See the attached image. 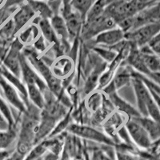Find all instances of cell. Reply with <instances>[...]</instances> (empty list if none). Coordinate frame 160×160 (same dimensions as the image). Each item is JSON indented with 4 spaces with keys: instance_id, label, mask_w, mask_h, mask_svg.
Here are the masks:
<instances>
[{
    "instance_id": "1",
    "label": "cell",
    "mask_w": 160,
    "mask_h": 160,
    "mask_svg": "<svg viewBox=\"0 0 160 160\" xmlns=\"http://www.w3.org/2000/svg\"><path fill=\"white\" fill-rule=\"evenodd\" d=\"M41 109L29 101L27 110L22 114L15 151L25 155L35 144V134L40 119Z\"/></svg>"
},
{
    "instance_id": "2",
    "label": "cell",
    "mask_w": 160,
    "mask_h": 160,
    "mask_svg": "<svg viewBox=\"0 0 160 160\" xmlns=\"http://www.w3.org/2000/svg\"><path fill=\"white\" fill-rule=\"evenodd\" d=\"M67 131L68 133L75 135L78 138L95 142L102 144V146H110L115 148L116 145L115 141L107 134L87 124L71 123Z\"/></svg>"
},
{
    "instance_id": "3",
    "label": "cell",
    "mask_w": 160,
    "mask_h": 160,
    "mask_svg": "<svg viewBox=\"0 0 160 160\" xmlns=\"http://www.w3.org/2000/svg\"><path fill=\"white\" fill-rule=\"evenodd\" d=\"M59 15L63 18L69 33V39L75 40L81 35L84 19L72 6L70 0H62Z\"/></svg>"
},
{
    "instance_id": "4",
    "label": "cell",
    "mask_w": 160,
    "mask_h": 160,
    "mask_svg": "<svg viewBox=\"0 0 160 160\" xmlns=\"http://www.w3.org/2000/svg\"><path fill=\"white\" fill-rule=\"evenodd\" d=\"M160 31V22H152L142 25L130 32L126 33L125 38L137 48L147 46Z\"/></svg>"
},
{
    "instance_id": "5",
    "label": "cell",
    "mask_w": 160,
    "mask_h": 160,
    "mask_svg": "<svg viewBox=\"0 0 160 160\" xmlns=\"http://www.w3.org/2000/svg\"><path fill=\"white\" fill-rule=\"evenodd\" d=\"M142 9L135 0L129 2H111L106 6L103 14L112 18L116 24L122 20L135 16Z\"/></svg>"
},
{
    "instance_id": "6",
    "label": "cell",
    "mask_w": 160,
    "mask_h": 160,
    "mask_svg": "<svg viewBox=\"0 0 160 160\" xmlns=\"http://www.w3.org/2000/svg\"><path fill=\"white\" fill-rule=\"evenodd\" d=\"M125 128L134 144L142 150H149L152 147L153 141L148 132L139 122L131 118L125 123Z\"/></svg>"
},
{
    "instance_id": "7",
    "label": "cell",
    "mask_w": 160,
    "mask_h": 160,
    "mask_svg": "<svg viewBox=\"0 0 160 160\" xmlns=\"http://www.w3.org/2000/svg\"><path fill=\"white\" fill-rule=\"evenodd\" d=\"M116 27V22L112 18L102 14L101 16L91 21L84 22L80 36L85 40H90L95 38L99 33Z\"/></svg>"
},
{
    "instance_id": "8",
    "label": "cell",
    "mask_w": 160,
    "mask_h": 160,
    "mask_svg": "<svg viewBox=\"0 0 160 160\" xmlns=\"http://www.w3.org/2000/svg\"><path fill=\"white\" fill-rule=\"evenodd\" d=\"M23 48V44L16 37L11 41L8 52L4 56L3 59L1 61V64L3 67L19 78H21L20 55Z\"/></svg>"
},
{
    "instance_id": "9",
    "label": "cell",
    "mask_w": 160,
    "mask_h": 160,
    "mask_svg": "<svg viewBox=\"0 0 160 160\" xmlns=\"http://www.w3.org/2000/svg\"><path fill=\"white\" fill-rule=\"evenodd\" d=\"M0 89L8 104L18 110L21 114L25 112L27 110V106L22 97L20 96L16 88H14L2 75L0 76Z\"/></svg>"
},
{
    "instance_id": "10",
    "label": "cell",
    "mask_w": 160,
    "mask_h": 160,
    "mask_svg": "<svg viewBox=\"0 0 160 160\" xmlns=\"http://www.w3.org/2000/svg\"><path fill=\"white\" fill-rule=\"evenodd\" d=\"M20 68H21V78L25 85L36 84L42 92L48 89V88L45 81L32 68V66L30 64L22 52L21 53V55H20Z\"/></svg>"
},
{
    "instance_id": "11",
    "label": "cell",
    "mask_w": 160,
    "mask_h": 160,
    "mask_svg": "<svg viewBox=\"0 0 160 160\" xmlns=\"http://www.w3.org/2000/svg\"><path fill=\"white\" fill-rule=\"evenodd\" d=\"M102 92L103 93L104 95L108 96L110 101L112 102L115 109H118V111L126 114L130 118H135V117L141 116L138 110L133 108L132 106L130 105L128 102H126L125 100L121 98L117 95L116 90L115 88L107 87V88H104L102 89Z\"/></svg>"
},
{
    "instance_id": "12",
    "label": "cell",
    "mask_w": 160,
    "mask_h": 160,
    "mask_svg": "<svg viewBox=\"0 0 160 160\" xmlns=\"http://www.w3.org/2000/svg\"><path fill=\"white\" fill-rule=\"evenodd\" d=\"M152 22H160V1L133 16V30Z\"/></svg>"
},
{
    "instance_id": "13",
    "label": "cell",
    "mask_w": 160,
    "mask_h": 160,
    "mask_svg": "<svg viewBox=\"0 0 160 160\" xmlns=\"http://www.w3.org/2000/svg\"><path fill=\"white\" fill-rule=\"evenodd\" d=\"M74 60L71 57L65 55L57 58L56 61L53 62L51 68L53 75L60 79H64L74 75Z\"/></svg>"
},
{
    "instance_id": "14",
    "label": "cell",
    "mask_w": 160,
    "mask_h": 160,
    "mask_svg": "<svg viewBox=\"0 0 160 160\" xmlns=\"http://www.w3.org/2000/svg\"><path fill=\"white\" fill-rule=\"evenodd\" d=\"M125 38V33L118 27L99 33L95 37V42L98 45L108 46L109 48L115 46Z\"/></svg>"
},
{
    "instance_id": "15",
    "label": "cell",
    "mask_w": 160,
    "mask_h": 160,
    "mask_svg": "<svg viewBox=\"0 0 160 160\" xmlns=\"http://www.w3.org/2000/svg\"><path fill=\"white\" fill-rule=\"evenodd\" d=\"M56 119L42 112L41 110L40 119L35 134V144L48 138L57 123Z\"/></svg>"
},
{
    "instance_id": "16",
    "label": "cell",
    "mask_w": 160,
    "mask_h": 160,
    "mask_svg": "<svg viewBox=\"0 0 160 160\" xmlns=\"http://www.w3.org/2000/svg\"><path fill=\"white\" fill-rule=\"evenodd\" d=\"M35 12L28 2L22 4L18 10H16L12 17L16 34L23 29V28H25L28 22L35 18Z\"/></svg>"
},
{
    "instance_id": "17",
    "label": "cell",
    "mask_w": 160,
    "mask_h": 160,
    "mask_svg": "<svg viewBox=\"0 0 160 160\" xmlns=\"http://www.w3.org/2000/svg\"><path fill=\"white\" fill-rule=\"evenodd\" d=\"M33 23L36 24L38 26L41 35L50 44H53L54 46L59 44V40H58L55 31L53 29L51 22H50V19L39 18V17L36 16V18L33 22Z\"/></svg>"
},
{
    "instance_id": "18",
    "label": "cell",
    "mask_w": 160,
    "mask_h": 160,
    "mask_svg": "<svg viewBox=\"0 0 160 160\" xmlns=\"http://www.w3.org/2000/svg\"><path fill=\"white\" fill-rule=\"evenodd\" d=\"M139 50L142 53L144 63L149 71L150 74L160 72V57L154 54L148 45L140 48Z\"/></svg>"
},
{
    "instance_id": "19",
    "label": "cell",
    "mask_w": 160,
    "mask_h": 160,
    "mask_svg": "<svg viewBox=\"0 0 160 160\" xmlns=\"http://www.w3.org/2000/svg\"><path fill=\"white\" fill-rule=\"evenodd\" d=\"M50 22L59 42H68L70 40L69 33L63 18L60 15H54L50 18Z\"/></svg>"
},
{
    "instance_id": "20",
    "label": "cell",
    "mask_w": 160,
    "mask_h": 160,
    "mask_svg": "<svg viewBox=\"0 0 160 160\" xmlns=\"http://www.w3.org/2000/svg\"><path fill=\"white\" fill-rule=\"evenodd\" d=\"M148 131L153 142L160 138V122H156L149 117L138 116L134 118Z\"/></svg>"
},
{
    "instance_id": "21",
    "label": "cell",
    "mask_w": 160,
    "mask_h": 160,
    "mask_svg": "<svg viewBox=\"0 0 160 160\" xmlns=\"http://www.w3.org/2000/svg\"><path fill=\"white\" fill-rule=\"evenodd\" d=\"M37 17L50 19L54 15L48 2L45 0H28L27 1Z\"/></svg>"
},
{
    "instance_id": "22",
    "label": "cell",
    "mask_w": 160,
    "mask_h": 160,
    "mask_svg": "<svg viewBox=\"0 0 160 160\" xmlns=\"http://www.w3.org/2000/svg\"><path fill=\"white\" fill-rule=\"evenodd\" d=\"M40 34L38 26L35 23H31L24 29H22L18 32L17 38L24 46H28L30 43H33L38 38Z\"/></svg>"
},
{
    "instance_id": "23",
    "label": "cell",
    "mask_w": 160,
    "mask_h": 160,
    "mask_svg": "<svg viewBox=\"0 0 160 160\" xmlns=\"http://www.w3.org/2000/svg\"><path fill=\"white\" fill-rule=\"evenodd\" d=\"M131 69L126 68V67H121L118 69V72L114 75L111 82L116 90L123 88L125 86L128 85L131 82Z\"/></svg>"
},
{
    "instance_id": "24",
    "label": "cell",
    "mask_w": 160,
    "mask_h": 160,
    "mask_svg": "<svg viewBox=\"0 0 160 160\" xmlns=\"http://www.w3.org/2000/svg\"><path fill=\"white\" fill-rule=\"evenodd\" d=\"M28 89V99L37 108L42 110L44 106L43 93L39 89L36 84H28L26 85Z\"/></svg>"
},
{
    "instance_id": "25",
    "label": "cell",
    "mask_w": 160,
    "mask_h": 160,
    "mask_svg": "<svg viewBox=\"0 0 160 160\" xmlns=\"http://www.w3.org/2000/svg\"><path fill=\"white\" fill-rule=\"evenodd\" d=\"M102 99H103V93L102 92V91H92L88 95V98L86 100V108L91 112H95L101 108Z\"/></svg>"
},
{
    "instance_id": "26",
    "label": "cell",
    "mask_w": 160,
    "mask_h": 160,
    "mask_svg": "<svg viewBox=\"0 0 160 160\" xmlns=\"http://www.w3.org/2000/svg\"><path fill=\"white\" fill-rule=\"evenodd\" d=\"M96 0H70L72 8L80 14L85 22V18L88 11L91 8Z\"/></svg>"
},
{
    "instance_id": "27",
    "label": "cell",
    "mask_w": 160,
    "mask_h": 160,
    "mask_svg": "<svg viewBox=\"0 0 160 160\" xmlns=\"http://www.w3.org/2000/svg\"><path fill=\"white\" fill-rule=\"evenodd\" d=\"M17 137V130L0 131V151H3L12 143Z\"/></svg>"
},
{
    "instance_id": "28",
    "label": "cell",
    "mask_w": 160,
    "mask_h": 160,
    "mask_svg": "<svg viewBox=\"0 0 160 160\" xmlns=\"http://www.w3.org/2000/svg\"><path fill=\"white\" fill-rule=\"evenodd\" d=\"M93 51H95L97 55L105 60L106 62H111L117 56L116 51L112 50L111 48L108 49H106L104 48H94Z\"/></svg>"
},
{
    "instance_id": "29",
    "label": "cell",
    "mask_w": 160,
    "mask_h": 160,
    "mask_svg": "<svg viewBox=\"0 0 160 160\" xmlns=\"http://www.w3.org/2000/svg\"><path fill=\"white\" fill-rule=\"evenodd\" d=\"M135 72H136V71H135ZM136 74L141 78V79L143 81L144 83L147 85V87H148V89H149L150 91H153V92L155 93L157 95H158V96L160 97V86H158V84L155 83L154 81H152L151 78H148V77L145 76V75H141V74H139V73L138 72H136Z\"/></svg>"
},
{
    "instance_id": "30",
    "label": "cell",
    "mask_w": 160,
    "mask_h": 160,
    "mask_svg": "<svg viewBox=\"0 0 160 160\" xmlns=\"http://www.w3.org/2000/svg\"><path fill=\"white\" fill-rule=\"evenodd\" d=\"M90 155L91 160H109L111 158L108 156L103 149H100V148L93 149L91 153H90Z\"/></svg>"
},
{
    "instance_id": "31",
    "label": "cell",
    "mask_w": 160,
    "mask_h": 160,
    "mask_svg": "<svg viewBox=\"0 0 160 160\" xmlns=\"http://www.w3.org/2000/svg\"><path fill=\"white\" fill-rule=\"evenodd\" d=\"M115 160H138L133 153L118 149H115Z\"/></svg>"
},
{
    "instance_id": "32",
    "label": "cell",
    "mask_w": 160,
    "mask_h": 160,
    "mask_svg": "<svg viewBox=\"0 0 160 160\" xmlns=\"http://www.w3.org/2000/svg\"><path fill=\"white\" fill-rule=\"evenodd\" d=\"M33 47L38 52H44L47 49V45L45 43V38L40 35L35 41L33 42Z\"/></svg>"
},
{
    "instance_id": "33",
    "label": "cell",
    "mask_w": 160,
    "mask_h": 160,
    "mask_svg": "<svg viewBox=\"0 0 160 160\" xmlns=\"http://www.w3.org/2000/svg\"><path fill=\"white\" fill-rule=\"evenodd\" d=\"M135 1L138 4V6L141 8L142 11V10L157 3L158 2H159L160 0H135Z\"/></svg>"
},
{
    "instance_id": "34",
    "label": "cell",
    "mask_w": 160,
    "mask_h": 160,
    "mask_svg": "<svg viewBox=\"0 0 160 160\" xmlns=\"http://www.w3.org/2000/svg\"><path fill=\"white\" fill-rule=\"evenodd\" d=\"M148 46L154 54L160 57V40H152Z\"/></svg>"
},
{
    "instance_id": "35",
    "label": "cell",
    "mask_w": 160,
    "mask_h": 160,
    "mask_svg": "<svg viewBox=\"0 0 160 160\" xmlns=\"http://www.w3.org/2000/svg\"><path fill=\"white\" fill-rule=\"evenodd\" d=\"M24 158L25 155L20 154L17 151H15L12 153H10V155L6 158V160H24Z\"/></svg>"
},
{
    "instance_id": "36",
    "label": "cell",
    "mask_w": 160,
    "mask_h": 160,
    "mask_svg": "<svg viewBox=\"0 0 160 160\" xmlns=\"http://www.w3.org/2000/svg\"><path fill=\"white\" fill-rule=\"evenodd\" d=\"M8 129H9V125H8V121L6 120L0 111V131H7Z\"/></svg>"
},
{
    "instance_id": "37",
    "label": "cell",
    "mask_w": 160,
    "mask_h": 160,
    "mask_svg": "<svg viewBox=\"0 0 160 160\" xmlns=\"http://www.w3.org/2000/svg\"><path fill=\"white\" fill-rule=\"evenodd\" d=\"M59 155H57L52 152L48 151L42 157V160H59Z\"/></svg>"
},
{
    "instance_id": "38",
    "label": "cell",
    "mask_w": 160,
    "mask_h": 160,
    "mask_svg": "<svg viewBox=\"0 0 160 160\" xmlns=\"http://www.w3.org/2000/svg\"><path fill=\"white\" fill-rule=\"evenodd\" d=\"M147 77L151 78V79L152 80V81H154L155 83H157L158 86H160V72L151 73V74H149V75Z\"/></svg>"
},
{
    "instance_id": "39",
    "label": "cell",
    "mask_w": 160,
    "mask_h": 160,
    "mask_svg": "<svg viewBox=\"0 0 160 160\" xmlns=\"http://www.w3.org/2000/svg\"><path fill=\"white\" fill-rule=\"evenodd\" d=\"M82 155H83V160H91V155H90V151L89 149L87 148V146L86 145H84L83 153H82Z\"/></svg>"
},
{
    "instance_id": "40",
    "label": "cell",
    "mask_w": 160,
    "mask_h": 160,
    "mask_svg": "<svg viewBox=\"0 0 160 160\" xmlns=\"http://www.w3.org/2000/svg\"><path fill=\"white\" fill-rule=\"evenodd\" d=\"M149 91H150V90H149ZM150 92H151V95H152L153 98H154V100H155V103H156L157 107H158V110H159V111H160V97L158 96V95H157L155 93L153 92V91H150Z\"/></svg>"
},
{
    "instance_id": "41",
    "label": "cell",
    "mask_w": 160,
    "mask_h": 160,
    "mask_svg": "<svg viewBox=\"0 0 160 160\" xmlns=\"http://www.w3.org/2000/svg\"><path fill=\"white\" fill-rule=\"evenodd\" d=\"M10 152H8L7 150L0 151V160H6V158H8Z\"/></svg>"
},
{
    "instance_id": "42",
    "label": "cell",
    "mask_w": 160,
    "mask_h": 160,
    "mask_svg": "<svg viewBox=\"0 0 160 160\" xmlns=\"http://www.w3.org/2000/svg\"><path fill=\"white\" fill-rule=\"evenodd\" d=\"M131 0H106V2H107V5L111 2H129Z\"/></svg>"
},
{
    "instance_id": "43",
    "label": "cell",
    "mask_w": 160,
    "mask_h": 160,
    "mask_svg": "<svg viewBox=\"0 0 160 160\" xmlns=\"http://www.w3.org/2000/svg\"><path fill=\"white\" fill-rule=\"evenodd\" d=\"M8 0H0V9H2V8H4L7 4Z\"/></svg>"
},
{
    "instance_id": "44",
    "label": "cell",
    "mask_w": 160,
    "mask_h": 160,
    "mask_svg": "<svg viewBox=\"0 0 160 160\" xmlns=\"http://www.w3.org/2000/svg\"><path fill=\"white\" fill-rule=\"evenodd\" d=\"M153 40H160V31H159V32H158V35H157L156 36H155V38H154V39H153Z\"/></svg>"
},
{
    "instance_id": "45",
    "label": "cell",
    "mask_w": 160,
    "mask_h": 160,
    "mask_svg": "<svg viewBox=\"0 0 160 160\" xmlns=\"http://www.w3.org/2000/svg\"><path fill=\"white\" fill-rule=\"evenodd\" d=\"M2 64H0V76H2Z\"/></svg>"
},
{
    "instance_id": "46",
    "label": "cell",
    "mask_w": 160,
    "mask_h": 160,
    "mask_svg": "<svg viewBox=\"0 0 160 160\" xmlns=\"http://www.w3.org/2000/svg\"><path fill=\"white\" fill-rule=\"evenodd\" d=\"M43 157V156H42ZM42 158H37V159H34V160H42Z\"/></svg>"
},
{
    "instance_id": "47",
    "label": "cell",
    "mask_w": 160,
    "mask_h": 160,
    "mask_svg": "<svg viewBox=\"0 0 160 160\" xmlns=\"http://www.w3.org/2000/svg\"><path fill=\"white\" fill-rule=\"evenodd\" d=\"M27 1H28V0H27Z\"/></svg>"
}]
</instances>
